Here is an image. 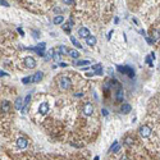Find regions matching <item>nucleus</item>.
Here are the masks:
<instances>
[{"label": "nucleus", "mask_w": 160, "mask_h": 160, "mask_svg": "<svg viewBox=\"0 0 160 160\" xmlns=\"http://www.w3.org/2000/svg\"><path fill=\"white\" fill-rule=\"evenodd\" d=\"M117 68H118V71H119L120 73H123V75H127L128 77H131V78H133V77H135V71H133V68L128 67V65H124V67L119 65V67H117Z\"/></svg>", "instance_id": "nucleus-2"}, {"label": "nucleus", "mask_w": 160, "mask_h": 160, "mask_svg": "<svg viewBox=\"0 0 160 160\" xmlns=\"http://www.w3.org/2000/svg\"><path fill=\"white\" fill-rule=\"evenodd\" d=\"M159 71H160V64H159Z\"/></svg>", "instance_id": "nucleus-39"}, {"label": "nucleus", "mask_w": 160, "mask_h": 160, "mask_svg": "<svg viewBox=\"0 0 160 160\" xmlns=\"http://www.w3.org/2000/svg\"><path fill=\"white\" fill-rule=\"evenodd\" d=\"M78 35H80V37H83L85 40H86V38H87L88 36H91V35H90L88 28H86V27H81V28L78 30Z\"/></svg>", "instance_id": "nucleus-9"}, {"label": "nucleus", "mask_w": 160, "mask_h": 160, "mask_svg": "<svg viewBox=\"0 0 160 160\" xmlns=\"http://www.w3.org/2000/svg\"><path fill=\"white\" fill-rule=\"evenodd\" d=\"M111 35H113V30L109 31V33H108V40H110V38H111Z\"/></svg>", "instance_id": "nucleus-34"}, {"label": "nucleus", "mask_w": 160, "mask_h": 160, "mask_svg": "<svg viewBox=\"0 0 160 160\" xmlns=\"http://www.w3.org/2000/svg\"><path fill=\"white\" fill-rule=\"evenodd\" d=\"M101 113H103L104 117H108V115H109V111L106 110V109H101Z\"/></svg>", "instance_id": "nucleus-30"}, {"label": "nucleus", "mask_w": 160, "mask_h": 160, "mask_svg": "<svg viewBox=\"0 0 160 160\" xmlns=\"http://www.w3.org/2000/svg\"><path fill=\"white\" fill-rule=\"evenodd\" d=\"M138 132H140V136H141V137L146 138V137H149V136L151 135V128L149 126H141Z\"/></svg>", "instance_id": "nucleus-6"}, {"label": "nucleus", "mask_w": 160, "mask_h": 160, "mask_svg": "<svg viewBox=\"0 0 160 160\" xmlns=\"http://www.w3.org/2000/svg\"><path fill=\"white\" fill-rule=\"evenodd\" d=\"M59 65H60V67H67V63H62V62H59Z\"/></svg>", "instance_id": "nucleus-36"}, {"label": "nucleus", "mask_w": 160, "mask_h": 160, "mask_svg": "<svg viewBox=\"0 0 160 160\" xmlns=\"http://www.w3.org/2000/svg\"><path fill=\"white\" fill-rule=\"evenodd\" d=\"M71 42L73 44V46H75V48H77V49H81V48H82V45L80 44L78 41H77V38H76V37L71 36Z\"/></svg>", "instance_id": "nucleus-23"}, {"label": "nucleus", "mask_w": 160, "mask_h": 160, "mask_svg": "<svg viewBox=\"0 0 160 160\" xmlns=\"http://www.w3.org/2000/svg\"><path fill=\"white\" fill-rule=\"evenodd\" d=\"M58 50H59V53H60V54H68V51H69V49H68L65 45L58 46Z\"/></svg>", "instance_id": "nucleus-24"}, {"label": "nucleus", "mask_w": 160, "mask_h": 160, "mask_svg": "<svg viewBox=\"0 0 160 160\" xmlns=\"http://www.w3.org/2000/svg\"><path fill=\"white\" fill-rule=\"evenodd\" d=\"M0 109H1V111H3V113L9 111V109H10V103H9V101H7V100L1 101V105H0Z\"/></svg>", "instance_id": "nucleus-14"}, {"label": "nucleus", "mask_w": 160, "mask_h": 160, "mask_svg": "<svg viewBox=\"0 0 160 160\" xmlns=\"http://www.w3.org/2000/svg\"><path fill=\"white\" fill-rule=\"evenodd\" d=\"M151 40H153V44L160 40V31L159 30H153V32H151Z\"/></svg>", "instance_id": "nucleus-13"}, {"label": "nucleus", "mask_w": 160, "mask_h": 160, "mask_svg": "<svg viewBox=\"0 0 160 160\" xmlns=\"http://www.w3.org/2000/svg\"><path fill=\"white\" fill-rule=\"evenodd\" d=\"M18 32H19V33H21V35H22V36H25V32H23V30L21 28V27H18Z\"/></svg>", "instance_id": "nucleus-33"}, {"label": "nucleus", "mask_w": 160, "mask_h": 160, "mask_svg": "<svg viewBox=\"0 0 160 160\" xmlns=\"http://www.w3.org/2000/svg\"><path fill=\"white\" fill-rule=\"evenodd\" d=\"M92 69H93V75H97V76H103V65H101V64H95V65H93V67H92Z\"/></svg>", "instance_id": "nucleus-11"}, {"label": "nucleus", "mask_w": 160, "mask_h": 160, "mask_svg": "<svg viewBox=\"0 0 160 160\" xmlns=\"http://www.w3.org/2000/svg\"><path fill=\"white\" fill-rule=\"evenodd\" d=\"M86 44H87L88 46H95L96 45V37L88 36L87 38H86Z\"/></svg>", "instance_id": "nucleus-21"}, {"label": "nucleus", "mask_w": 160, "mask_h": 160, "mask_svg": "<svg viewBox=\"0 0 160 160\" xmlns=\"http://www.w3.org/2000/svg\"><path fill=\"white\" fill-rule=\"evenodd\" d=\"M9 75H8L7 72H3V71H0V77H8Z\"/></svg>", "instance_id": "nucleus-31"}, {"label": "nucleus", "mask_w": 160, "mask_h": 160, "mask_svg": "<svg viewBox=\"0 0 160 160\" xmlns=\"http://www.w3.org/2000/svg\"><path fill=\"white\" fill-rule=\"evenodd\" d=\"M123 99H124V91H123V88L122 87L117 88V91H115V100L117 101H123Z\"/></svg>", "instance_id": "nucleus-10"}, {"label": "nucleus", "mask_w": 160, "mask_h": 160, "mask_svg": "<svg viewBox=\"0 0 160 160\" xmlns=\"http://www.w3.org/2000/svg\"><path fill=\"white\" fill-rule=\"evenodd\" d=\"M22 82L25 85H27V83H30V82H32V77H25V78L22 80Z\"/></svg>", "instance_id": "nucleus-28"}, {"label": "nucleus", "mask_w": 160, "mask_h": 160, "mask_svg": "<svg viewBox=\"0 0 160 160\" xmlns=\"http://www.w3.org/2000/svg\"><path fill=\"white\" fill-rule=\"evenodd\" d=\"M23 63H25V67L28 69H32L36 67V60H35V58H32V56H26Z\"/></svg>", "instance_id": "nucleus-4"}, {"label": "nucleus", "mask_w": 160, "mask_h": 160, "mask_svg": "<svg viewBox=\"0 0 160 160\" xmlns=\"http://www.w3.org/2000/svg\"><path fill=\"white\" fill-rule=\"evenodd\" d=\"M49 109H50V106L48 103H41L40 106H38V113H40L41 115H45V114H48Z\"/></svg>", "instance_id": "nucleus-8"}, {"label": "nucleus", "mask_w": 160, "mask_h": 160, "mask_svg": "<svg viewBox=\"0 0 160 160\" xmlns=\"http://www.w3.org/2000/svg\"><path fill=\"white\" fill-rule=\"evenodd\" d=\"M124 143H126L127 146H132V145H133V140H132L131 137H126V141H124Z\"/></svg>", "instance_id": "nucleus-26"}, {"label": "nucleus", "mask_w": 160, "mask_h": 160, "mask_svg": "<svg viewBox=\"0 0 160 160\" xmlns=\"http://www.w3.org/2000/svg\"><path fill=\"white\" fill-rule=\"evenodd\" d=\"M42 77H44V73L38 71V72H36V73H35V75L32 76V82H33V83H38V82L42 80Z\"/></svg>", "instance_id": "nucleus-12"}, {"label": "nucleus", "mask_w": 160, "mask_h": 160, "mask_svg": "<svg viewBox=\"0 0 160 160\" xmlns=\"http://www.w3.org/2000/svg\"><path fill=\"white\" fill-rule=\"evenodd\" d=\"M45 46H46L45 42H41V44H38L37 46H35V48H25V49H31V50H33V51H36L37 55L45 56Z\"/></svg>", "instance_id": "nucleus-3"}, {"label": "nucleus", "mask_w": 160, "mask_h": 160, "mask_svg": "<svg viewBox=\"0 0 160 160\" xmlns=\"http://www.w3.org/2000/svg\"><path fill=\"white\" fill-rule=\"evenodd\" d=\"M82 111H83V114L86 117H90L93 114V105L90 104V103H86L83 106H82Z\"/></svg>", "instance_id": "nucleus-5"}, {"label": "nucleus", "mask_w": 160, "mask_h": 160, "mask_svg": "<svg viewBox=\"0 0 160 160\" xmlns=\"http://www.w3.org/2000/svg\"><path fill=\"white\" fill-rule=\"evenodd\" d=\"M64 4H67V5H71V4L73 3V0H63Z\"/></svg>", "instance_id": "nucleus-32"}, {"label": "nucleus", "mask_w": 160, "mask_h": 160, "mask_svg": "<svg viewBox=\"0 0 160 160\" xmlns=\"http://www.w3.org/2000/svg\"><path fill=\"white\" fill-rule=\"evenodd\" d=\"M75 64H76V65H80V67H82V65H88V64H90V62H88V60H78V59H77Z\"/></svg>", "instance_id": "nucleus-25"}, {"label": "nucleus", "mask_w": 160, "mask_h": 160, "mask_svg": "<svg viewBox=\"0 0 160 160\" xmlns=\"http://www.w3.org/2000/svg\"><path fill=\"white\" fill-rule=\"evenodd\" d=\"M53 22H54V25H62L64 22V17L62 14H58L53 18Z\"/></svg>", "instance_id": "nucleus-20"}, {"label": "nucleus", "mask_w": 160, "mask_h": 160, "mask_svg": "<svg viewBox=\"0 0 160 160\" xmlns=\"http://www.w3.org/2000/svg\"><path fill=\"white\" fill-rule=\"evenodd\" d=\"M31 33H32L33 38H38V37H40V32H38L37 30H32V31H31Z\"/></svg>", "instance_id": "nucleus-27"}, {"label": "nucleus", "mask_w": 160, "mask_h": 160, "mask_svg": "<svg viewBox=\"0 0 160 160\" xmlns=\"http://www.w3.org/2000/svg\"><path fill=\"white\" fill-rule=\"evenodd\" d=\"M58 85L60 90H69L72 87V81L67 76H59L58 77Z\"/></svg>", "instance_id": "nucleus-1"}, {"label": "nucleus", "mask_w": 160, "mask_h": 160, "mask_svg": "<svg viewBox=\"0 0 160 160\" xmlns=\"http://www.w3.org/2000/svg\"><path fill=\"white\" fill-rule=\"evenodd\" d=\"M14 108L17 109V110H21V109H23V99H22V97L15 99V101H14Z\"/></svg>", "instance_id": "nucleus-16"}, {"label": "nucleus", "mask_w": 160, "mask_h": 160, "mask_svg": "<svg viewBox=\"0 0 160 160\" xmlns=\"http://www.w3.org/2000/svg\"><path fill=\"white\" fill-rule=\"evenodd\" d=\"M17 146L19 147V149H26L27 146H28V141H27L26 137H18L17 138Z\"/></svg>", "instance_id": "nucleus-7"}, {"label": "nucleus", "mask_w": 160, "mask_h": 160, "mask_svg": "<svg viewBox=\"0 0 160 160\" xmlns=\"http://www.w3.org/2000/svg\"><path fill=\"white\" fill-rule=\"evenodd\" d=\"M120 160H127V156H126V155H123V156L120 158Z\"/></svg>", "instance_id": "nucleus-37"}, {"label": "nucleus", "mask_w": 160, "mask_h": 160, "mask_svg": "<svg viewBox=\"0 0 160 160\" xmlns=\"http://www.w3.org/2000/svg\"><path fill=\"white\" fill-rule=\"evenodd\" d=\"M132 110V106L130 104H123L122 106H120V111L123 113V114H128V113H131Z\"/></svg>", "instance_id": "nucleus-18"}, {"label": "nucleus", "mask_w": 160, "mask_h": 160, "mask_svg": "<svg viewBox=\"0 0 160 160\" xmlns=\"http://www.w3.org/2000/svg\"><path fill=\"white\" fill-rule=\"evenodd\" d=\"M72 26H73V21H72V19H69V21H68L67 23H64V25H63V30H64L67 33H71V28H72Z\"/></svg>", "instance_id": "nucleus-19"}, {"label": "nucleus", "mask_w": 160, "mask_h": 160, "mask_svg": "<svg viewBox=\"0 0 160 160\" xmlns=\"http://www.w3.org/2000/svg\"><path fill=\"white\" fill-rule=\"evenodd\" d=\"M68 55L69 56H72L73 59H78L80 58V51L78 50H76V49H69V51H68Z\"/></svg>", "instance_id": "nucleus-17"}, {"label": "nucleus", "mask_w": 160, "mask_h": 160, "mask_svg": "<svg viewBox=\"0 0 160 160\" xmlns=\"http://www.w3.org/2000/svg\"><path fill=\"white\" fill-rule=\"evenodd\" d=\"M93 160H100V158L99 156H95V159H93Z\"/></svg>", "instance_id": "nucleus-38"}, {"label": "nucleus", "mask_w": 160, "mask_h": 160, "mask_svg": "<svg viewBox=\"0 0 160 160\" xmlns=\"http://www.w3.org/2000/svg\"><path fill=\"white\" fill-rule=\"evenodd\" d=\"M51 59H54L55 62H60V59H62V55H60V53H59V50H53V58Z\"/></svg>", "instance_id": "nucleus-22"}, {"label": "nucleus", "mask_w": 160, "mask_h": 160, "mask_svg": "<svg viewBox=\"0 0 160 160\" xmlns=\"http://www.w3.org/2000/svg\"><path fill=\"white\" fill-rule=\"evenodd\" d=\"M0 4H1L3 7H5V8H8V7H10L9 5V3L7 1V0H0Z\"/></svg>", "instance_id": "nucleus-29"}, {"label": "nucleus", "mask_w": 160, "mask_h": 160, "mask_svg": "<svg viewBox=\"0 0 160 160\" xmlns=\"http://www.w3.org/2000/svg\"><path fill=\"white\" fill-rule=\"evenodd\" d=\"M145 38H146V41H147V42H149V44H153V40H151V38H150V37H145Z\"/></svg>", "instance_id": "nucleus-35"}, {"label": "nucleus", "mask_w": 160, "mask_h": 160, "mask_svg": "<svg viewBox=\"0 0 160 160\" xmlns=\"http://www.w3.org/2000/svg\"><path fill=\"white\" fill-rule=\"evenodd\" d=\"M120 150V143L118 141H114L113 142V145L110 146V149H109V151L110 153H118V151Z\"/></svg>", "instance_id": "nucleus-15"}]
</instances>
